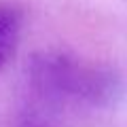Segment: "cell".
<instances>
[{"label": "cell", "mask_w": 127, "mask_h": 127, "mask_svg": "<svg viewBox=\"0 0 127 127\" xmlns=\"http://www.w3.org/2000/svg\"><path fill=\"white\" fill-rule=\"evenodd\" d=\"M30 83L55 100L108 106L119 100L121 83L110 70L78 62L66 53H38L28 64Z\"/></svg>", "instance_id": "obj_1"}, {"label": "cell", "mask_w": 127, "mask_h": 127, "mask_svg": "<svg viewBox=\"0 0 127 127\" xmlns=\"http://www.w3.org/2000/svg\"><path fill=\"white\" fill-rule=\"evenodd\" d=\"M21 34V15L13 4L0 2V70L11 62L17 51Z\"/></svg>", "instance_id": "obj_2"}]
</instances>
